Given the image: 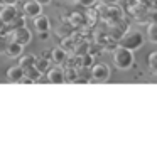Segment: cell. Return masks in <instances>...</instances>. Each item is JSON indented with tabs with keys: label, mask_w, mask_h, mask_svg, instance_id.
I'll return each instance as SVG.
<instances>
[{
	"label": "cell",
	"mask_w": 157,
	"mask_h": 153,
	"mask_svg": "<svg viewBox=\"0 0 157 153\" xmlns=\"http://www.w3.org/2000/svg\"><path fill=\"white\" fill-rule=\"evenodd\" d=\"M17 15H19L17 5H2V9H0V19H2L5 24L12 22Z\"/></svg>",
	"instance_id": "ba28073f"
},
{
	"label": "cell",
	"mask_w": 157,
	"mask_h": 153,
	"mask_svg": "<svg viewBox=\"0 0 157 153\" xmlns=\"http://www.w3.org/2000/svg\"><path fill=\"white\" fill-rule=\"evenodd\" d=\"M24 76H27L29 79H32V82H39V81H41L42 72L39 71L36 66H29V67L24 69Z\"/></svg>",
	"instance_id": "5bb4252c"
},
{
	"label": "cell",
	"mask_w": 157,
	"mask_h": 153,
	"mask_svg": "<svg viewBox=\"0 0 157 153\" xmlns=\"http://www.w3.org/2000/svg\"><path fill=\"white\" fill-rule=\"evenodd\" d=\"M149 20L150 22H157V7H150L149 9Z\"/></svg>",
	"instance_id": "7402d4cb"
},
{
	"label": "cell",
	"mask_w": 157,
	"mask_h": 153,
	"mask_svg": "<svg viewBox=\"0 0 157 153\" xmlns=\"http://www.w3.org/2000/svg\"><path fill=\"white\" fill-rule=\"evenodd\" d=\"M22 51H24V46L10 39V41H9V44H7V49H5V54H7L9 57L14 59V57H21Z\"/></svg>",
	"instance_id": "9c48e42d"
},
{
	"label": "cell",
	"mask_w": 157,
	"mask_h": 153,
	"mask_svg": "<svg viewBox=\"0 0 157 153\" xmlns=\"http://www.w3.org/2000/svg\"><path fill=\"white\" fill-rule=\"evenodd\" d=\"M46 79H48L49 82H52V84H63V82H66L64 79V69L61 67L59 64H56L54 67H49L48 72H46Z\"/></svg>",
	"instance_id": "8992f818"
},
{
	"label": "cell",
	"mask_w": 157,
	"mask_h": 153,
	"mask_svg": "<svg viewBox=\"0 0 157 153\" xmlns=\"http://www.w3.org/2000/svg\"><path fill=\"white\" fill-rule=\"evenodd\" d=\"M144 44H145V35L139 31H127V32H123V35L118 39L120 47L130 49V51H139Z\"/></svg>",
	"instance_id": "6da1fadb"
},
{
	"label": "cell",
	"mask_w": 157,
	"mask_h": 153,
	"mask_svg": "<svg viewBox=\"0 0 157 153\" xmlns=\"http://www.w3.org/2000/svg\"><path fill=\"white\" fill-rule=\"evenodd\" d=\"M22 14L27 19H36L37 15L42 14V5L37 0H27V2L22 4Z\"/></svg>",
	"instance_id": "5b68a950"
},
{
	"label": "cell",
	"mask_w": 157,
	"mask_h": 153,
	"mask_svg": "<svg viewBox=\"0 0 157 153\" xmlns=\"http://www.w3.org/2000/svg\"><path fill=\"white\" fill-rule=\"evenodd\" d=\"M147 39L152 44H157V22H150L147 25Z\"/></svg>",
	"instance_id": "2e32d148"
},
{
	"label": "cell",
	"mask_w": 157,
	"mask_h": 153,
	"mask_svg": "<svg viewBox=\"0 0 157 153\" xmlns=\"http://www.w3.org/2000/svg\"><path fill=\"white\" fill-rule=\"evenodd\" d=\"M112 76V69L106 62H93L91 66V81H96V82H105L110 79Z\"/></svg>",
	"instance_id": "3957f363"
},
{
	"label": "cell",
	"mask_w": 157,
	"mask_h": 153,
	"mask_svg": "<svg viewBox=\"0 0 157 153\" xmlns=\"http://www.w3.org/2000/svg\"><path fill=\"white\" fill-rule=\"evenodd\" d=\"M24 78V67L21 66H12V67L7 69V79L12 82H19Z\"/></svg>",
	"instance_id": "7c38bea8"
},
{
	"label": "cell",
	"mask_w": 157,
	"mask_h": 153,
	"mask_svg": "<svg viewBox=\"0 0 157 153\" xmlns=\"http://www.w3.org/2000/svg\"><path fill=\"white\" fill-rule=\"evenodd\" d=\"M34 66L42 72V74H46V72H48V69L51 67V59H48V57H36Z\"/></svg>",
	"instance_id": "9a60e30c"
},
{
	"label": "cell",
	"mask_w": 157,
	"mask_h": 153,
	"mask_svg": "<svg viewBox=\"0 0 157 153\" xmlns=\"http://www.w3.org/2000/svg\"><path fill=\"white\" fill-rule=\"evenodd\" d=\"M36 62V56L34 54H21V61H19V66L21 67H29V66H34Z\"/></svg>",
	"instance_id": "e0dca14e"
},
{
	"label": "cell",
	"mask_w": 157,
	"mask_h": 153,
	"mask_svg": "<svg viewBox=\"0 0 157 153\" xmlns=\"http://www.w3.org/2000/svg\"><path fill=\"white\" fill-rule=\"evenodd\" d=\"M21 2H27V0H21Z\"/></svg>",
	"instance_id": "83f0119b"
},
{
	"label": "cell",
	"mask_w": 157,
	"mask_h": 153,
	"mask_svg": "<svg viewBox=\"0 0 157 153\" xmlns=\"http://www.w3.org/2000/svg\"><path fill=\"white\" fill-rule=\"evenodd\" d=\"M68 59V52H66V49L63 47H54L51 51V62H54V64H59L61 66L63 62Z\"/></svg>",
	"instance_id": "8fae6325"
},
{
	"label": "cell",
	"mask_w": 157,
	"mask_h": 153,
	"mask_svg": "<svg viewBox=\"0 0 157 153\" xmlns=\"http://www.w3.org/2000/svg\"><path fill=\"white\" fill-rule=\"evenodd\" d=\"M39 39H42V41H48V39H49V31L39 32Z\"/></svg>",
	"instance_id": "d4e9b609"
},
{
	"label": "cell",
	"mask_w": 157,
	"mask_h": 153,
	"mask_svg": "<svg viewBox=\"0 0 157 153\" xmlns=\"http://www.w3.org/2000/svg\"><path fill=\"white\" fill-rule=\"evenodd\" d=\"M37 2H39L41 5H49V4L52 2V0H37Z\"/></svg>",
	"instance_id": "484cf974"
},
{
	"label": "cell",
	"mask_w": 157,
	"mask_h": 153,
	"mask_svg": "<svg viewBox=\"0 0 157 153\" xmlns=\"http://www.w3.org/2000/svg\"><path fill=\"white\" fill-rule=\"evenodd\" d=\"M64 79H66V82H75L78 79V69L73 67V66L66 67L64 69Z\"/></svg>",
	"instance_id": "d6986e66"
},
{
	"label": "cell",
	"mask_w": 157,
	"mask_h": 153,
	"mask_svg": "<svg viewBox=\"0 0 157 153\" xmlns=\"http://www.w3.org/2000/svg\"><path fill=\"white\" fill-rule=\"evenodd\" d=\"M34 27H36V31H37V32L49 31V29H51V20H49L48 15L41 14V15H37V17L34 19Z\"/></svg>",
	"instance_id": "30bf717a"
},
{
	"label": "cell",
	"mask_w": 157,
	"mask_h": 153,
	"mask_svg": "<svg viewBox=\"0 0 157 153\" xmlns=\"http://www.w3.org/2000/svg\"><path fill=\"white\" fill-rule=\"evenodd\" d=\"M0 7H2V2H0Z\"/></svg>",
	"instance_id": "f1b7e54d"
},
{
	"label": "cell",
	"mask_w": 157,
	"mask_h": 153,
	"mask_svg": "<svg viewBox=\"0 0 157 153\" xmlns=\"http://www.w3.org/2000/svg\"><path fill=\"white\" fill-rule=\"evenodd\" d=\"M0 34H5V35H9L7 34V24H5L2 19H0Z\"/></svg>",
	"instance_id": "603a6c76"
},
{
	"label": "cell",
	"mask_w": 157,
	"mask_h": 153,
	"mask_svg": "<svg viewBox=\"0 0 157 153\" xmlns=\"http://www.w3.org/2000/svg\"><path fill=\"white\" fill-rule=\"evenodd\" d=\"M101 17L106 22H118L122 20V10L117 9L115 5H108V7L101 9Z\"/></svg>",
	"instance_id": "52a82bcc"
},
{
	"label": "cell",
	"mask_w": 157,
	"mask_h": 153,
	"mask_svg": "<svg viewBox=\"0 0 157 153\" xmlns=\"http://www.w3.org/2000/svg\"><path fill=\"white\" fill-rule=\"evenodd\" d=\"M75 46H76L75 37H66L64 41H63L61 47H63V49H75Z\"/></svg>",
	"instance_id": "44dd1931"
},
{
	"label": "cell",
	"mask_w": 157,
	"mask_h": 153,
	"mask_svg": "<svg viewBox=\"0 0 157 153\" xmlns=\"http://www.w3.org/2000/svg\"><path fill=\"white\" fill-rule=\"evenodd\" d=\"M147 64H149V69H150V72L157 76V51L150 52V54L147 56Z\"/></svg>",
	"instance_id": "ac0fdd59"
},
{
	"label": "cell",
	"mask_w": 157,
	"mask_h": 153,
	"mask_svg": "<svg viewBox=\"0 0 157 153\" xmlns=\"http://www.w3.org/2000/svg\"><path fill=\"white\" fill-rule=\"evenodd\" d=\"M103 2H105V4H108V5H113V4H117L118 0H103Z\"/></svg>",
	"instance_id": "4316f807"
},
{
	"label": "cell",
	"mask_w": 157,
	"mask_h": 153,
	"mask_svg": "<svg viewBox=\"0 0 157 153\" xmlns=\"http://www.w3.org/2000/svg\"><path fill=\"white\" fill-rule=\"evenodd\" d=\"M25 20H27V17L19 14L17 17L14 19V20L7 24V34H10L12 31H15V29H19V27H24V25H25Z\"/></svg>",
	"instance_id": "4fadbf2b"
},
{
	"label": "cell",
	"mask_w": 157,
	"mask_h": 153,
	"mask_svg": "<svg viewBox=\"0 0 157 153\" xmlns=\"http://www.w3.org/2000/svg\"><path fill=\"white\" fill-rule=\"evenodd\" d=\"M133 62H135V59H133V51L120 47V46L113 51V64L118 69H123V71H125V69H130L133 66Z\"/></svg>",
	"instance_id": "7a4b0ae2"
},
{
	"label": "cell",
	"mask_w": 157,
	"mask_h": 153,
	"mask_svg": "<svg viewBox=\"0 0 157 153\" xmlns=\"http://www.w3.org/2000/svg\"><path fill=\"white\" fill-rule=\"evenodd\" d=\"M76 5H79V7H85V9H91L93 5L98 2V0H75Z\"/></svg>",
	"instance_id": "ffe728a7"
},
{
	"label": "cell",
	"mask_w": 157,
	"mask_h": 153,
	"mask_svg": "<svg viewBox=\"0 0 157 153\" xmlns=\"http://www.w3.org/2000/svg\"><path fill=\"white\" fill-rule=\"evenodd\" d=\"M2 2V5H17L21 0H0Z\"/></svg>",
	"instance_id": "cb8c5ba5"
},
{
	"label": "cell",
	"mask_w": 157,
	"mask_h": 153,
	"mask_svg": "<svg viewBox=\"0 0 157 153\" xmlns=\"http://www.w3.org/2000/svg\"><path fill=\"white\" fill-rule=\"evenodd\" d=\"M9 37H10L12 41L22 44V46H27L32 39V34H31L27 25H24V27H19V29H15V31H12L10 34H9Z\"/></svg>",
	"instance_id": "277c9868"
}]
</instances>
